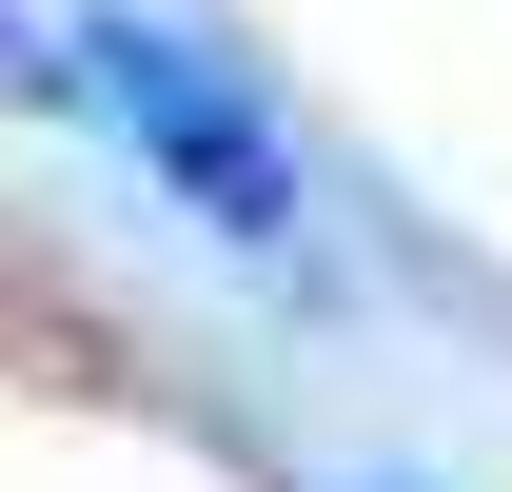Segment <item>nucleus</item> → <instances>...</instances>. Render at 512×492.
Returning a JSON list of instances; mask_svg holds the SVG:
<instances>
[{
  "instance_id": "obj_2",
  "label": "nucleus",
  "mask_w": 512,
  "mask_h": 492,
  "mask_svg": "<svg viewBox=\"0 0 512 492\" xmlns=\"http://www.w3.org/2000/svg\"><path fill=\"white\" fill-rule=\"evenodd\" d=\"M0 99H60V60H40V20L0 0Z\"/></svg>"
},
{
  "instance_id": "obj_1",
  "label": "nucleus",
  "mask_w": 512,
  "mask_h": 492,
  "mask_svg": "<svg viewBox=\"0 0 512 492\" xmlns=\"http://www.w3.org/2000/svg\"><path fill=\"white\" fill-rule=\"evenodd\" d=\"M79 99L138 138V178H178V217H217L237 256H276V237H296V158L256 138V99L197 60V40H158V20H99V40H79Z\"/></svg>"
}]
</instances>
